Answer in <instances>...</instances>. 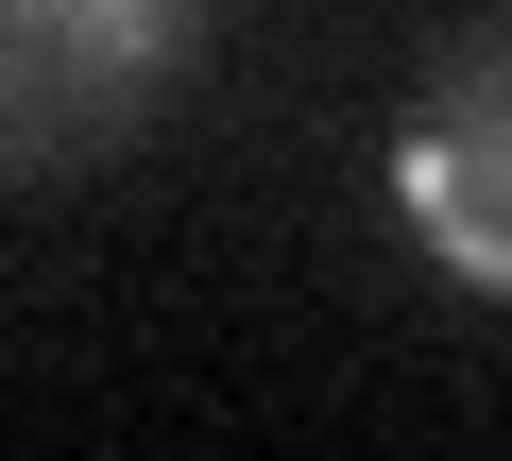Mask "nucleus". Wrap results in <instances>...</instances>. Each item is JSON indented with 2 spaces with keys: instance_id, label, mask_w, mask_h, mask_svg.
Returning <instances> with one entry per match:
<instances>
[{
  "instance_id": "nucleus-1",
  "label": "nucleus",
  "mask_w": 512,
  "mask_h": 461,
  "mask_svg": "<svg viewBox=\"0 0 512 461\" xmlns=\"http://www.w3.org/2000/svg\"><path fill=\"white\" fill-rule=\"evenodd\" d=\"M171 35H188V0H0V171L120 137L137 86L171 69Z\"/></svg>"
},
{
  "instance_id": "nucleus-2",
  "label": "nucleus",
  "mask_w": 512,
  "mask_h": 461,
  "mask_svg": "<svg viewBox=\"0 0 512 461\" xmlns=\"http://www.w3.org/2000/svg\"><path fill=\"white\" fill-rule=\"evenodd\" d=\"M393 205H410V240H427L461 291L512 308V35H478V52L410 103V137H393Z\"/></svg>"
}]
</instances>
